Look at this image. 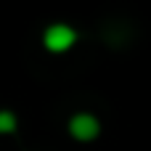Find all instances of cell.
Wrapping results in <instances>:
<instances>
[{"mask_svg": "<svg viewBox=\"0 0 151 151\" xmlns=\"http://www.w3.org/2000/svg\"><path fill=\"white\" fill-rule=\"evenodd\" d=\"M74 42H77V29L69 27V24H50V27L42 32V45H45L50 53H64V50H69Z\"/></svg>", "mask_w": 151, "mask_h": 151, "instance_id": "obj_1", "label": "cell"}, {"mask_svg": "<svg viewBox=\"0 0 151 151\" xmlns=\"http://www.w3.org/2000/svg\"><path fill=\"white\" fill-rule=\"evenodd\" d=\"M98 133H101V122H98L96 114H90V111H77V114H72V119H69V135H72L74 141L90 143V141L98 138Z\"/></svg>", "mask_w": 151, "mask_h": 151, "instance_id": "obj_2", "label": "cell"}, {"mask_svg": "<svg viewBox=\"0 0 151 151\" xmlns=\"http://www.w3.org/2000/svg\"><path fill=\"white\" fill-rule=\"evenodd\" d=\"M16 127H19L16 114H13V111H8V109H3V111H0V135L16 133Z\"/></svg>", "mask_w": 151, "mask_h": 151, "instance_id": "obj_3", "label": "cell"}]
</instances>
